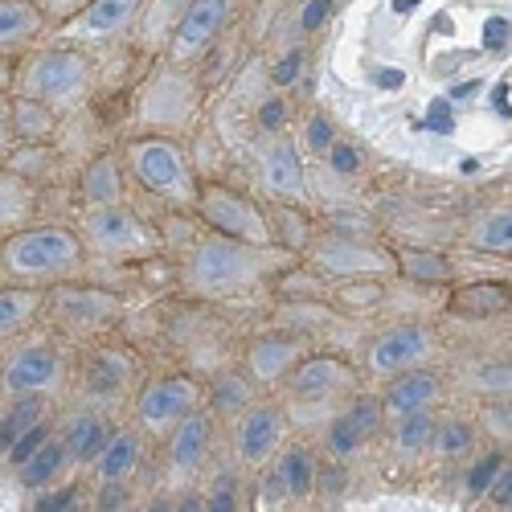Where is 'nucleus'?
Listing matches in <instances>:
<instances>
[{"label": "nucleus", "mask_w": 512, "mask_h": 512, "mask_svg": "<svg viewBox=\"0 0 512 512\" xmlns=\"http://www.w3.org/2000/svg\"><path fill=\"white\" fill-rule=\"evenodd\" d=\"M467 246L480 254H504V259H512V205L476 218L472 230H467Z\"/></svg>", "instance_id": "obj_31"}, {"label": "nucleus", "mask_w": 512, "mask_h": 512, "mask_svg": "<svg viewBox=\"0 0 512 512\" xmlns=\"http://www.w3.org/2000/svg\"><path fill=\"white\" fill-rule=\"evenodd\" d=\"M316 263L320 271L328 275H349V279H361V275H390L394 271V254L377 250V246H361V242H328L324 250H316Z\"/></svg>", "instance_id": "obj_21"}, {"label": "nucleus", "mask_w": 512, "mask_h": 512, "mask_svg": "<svg viewBox=\"0 0 512 512\" xmlns=\"http://www.w3.org/2000/svg\"><path fill=\"white\" fill-rule=\"evenodd\" d=\"M484 500H492L496 508H508V512H512V463H504L500 472H496V480H492V488L484 492Z\"/></svg>", "instance_id": "obj_45"}, {"label": "nucleus", "mask_w": 512, "mask_h": 512, "mask_svg": "<svg viewBox=\"0 0 512 512\" xmlns=\"http://www.w3.org/2000/svg\"><path fill=\"white\" fill-rule=\"evenodd\" d=\"M238 9V0H189V9L185 17L177 21L173 37H168V62H177V66H189V62H201L209 50H213V41L222 37V29L230 25Z\"/></svg>", "instance_id": "obj_10"}, {"label": "nucleus", "mask_w": 512, "mask_h": 512, "mask_svg": "<svg viewBox=\"0 0 512 512\" xmlns=\"http://www.w3.org/2000/svg\"><path fill=\"white\" fill-rule=\"evenodd\" d=\"M271 467H275V476H279V484L287 492V504L316 500V472H320V463H316V455H312L308 443L287 439L279 447V455L271 459Z\"/></svg>", "instance_id": "obj_22"}, {"label": "nucleus", "mask_w": 512, "mask_h": 512, "mask_svg": "<svg viewBox=\"0 0 512 512\" xmlns=\"http://www.w3.org/2000/svg\"><path fill=\"white\" fill-rule=\"evenodd\" d=\"M0 283H5V271H0Z\"/></svg>", "instance_id": "obj_51"}, {"label": "nucleus", "mask_w": 512, "mask_h": 512, "mask_svg": "<svg viewBox=\"0 0 512 512\" xmlns=\"http://www.w3.org/2000/svg\"><path fill=\"white\" fill-rule=\"evenodd\" d=\"M127 173H132V181L144 193H152L168 205H177V209L197 205L201 185L189 168L185 148L173 136H140V140L127 144Z\"/></svg>", "instance_id": "obj_4"}, {"label": "nucleus", "mask_w": 512, "mask_h": 512, "mask_svg": "<svg viewBox=\"0 0 512 512\" xmlns=\"http://www.w3.org/2000/svg\"><path fill=\"white\" fill-rule=\"evenodd\" d=\"M29 205H33L29 185L17 173H0V226H13V218H21Z\"/></svg>", "instance_id": "obj_37"}, {"label": "nucleus", "mask_w": 512, "mask_h": 512, "mask_svg": "<svg viewBox=\"0 0 512 512\" xmlns=\"http://www.w3.org/2000/svg\"><path fill=\"white\" fill-rule=\"evenodd\" d=\"M136 381V361L119 353V349H91L87 365H82V390H87L91 402H119Z\"/></svg>", "instance_id": "obj_17"}, {"label": "nucleus", "mask_w": 512, "mask_h": 512, "mask_svg": "<svg viewBox=\"0 0 512 512\" xmlns=\"http://www.w3.org/2000/svg\"><path fill=\"white\" fill-rule=\"evenodd\" d=\"M66 353L46 336H33V340H21L5 353L0 361V394L5 398H21V394H41L50 398L62 390L66 381Z\"/></svg>", "instance_id": "obj_7"}, {"label": "nucleus", "mask_w": 512, "mask_h": 512, "mask_svg": "<svg viewBox=\"0 0 512 512\" xmlns=\"http://www.w3.org/2000/svg\"><path fill=\"white\" fill-rule=\"evenodd\" d=\"M87 263V246H82L74 226H21L0 242V271L9 283L29 287H54Z\"/></svg>", "instance_id": "obj_2"}, {"label": "nucleus", "mask_w": 512, "mask_h": 512, "mask_svg": "<svg viewBox=\"0 0 512 512\" xmlns=\"http://www.w3.org/2000/svg\"><path fill=\"white\" fill-rule=\"evenodd\" d=\"M259 181L279 201H300L308 205V177H304V156L291 136H275L259 156Z\"/></svg>", "instance_id": "obj_14"}, {"label": "nucleus", "mask_w": 512, "mask_h": 512, "mask_svg": "<svg viewBox=\"0 0 512 512\" xmlns=\"http://www.w3.org/2000/svg\"><path fill=\"white\" fill-rule=\"evenodd\" d=\"M308 148L312 152H320V156H328L336 144H332V127H324V119H316L312 127H308Z\"/></svg>", "instance_id": "obj_49"}, {"label": "nucleus", "mask_w": 512, "mask_h": 512, "mask_svg": "<svg viewBox=\"0 0 512 512\" xmlns=\"http://www.w3.org/2000/svg\"><path fill=\"white\" fill-rule=\"evenodd\" d=\"M95 504L99 508H127L132 504V480H99V488H95Z\"/></svg>", "instance_id": "obj_42"}, {"label": "nucleus", "mask_w": 512, "mask_h": 512, "mask_svg": "<svg viewBox=\"0 0 512 512\" xmlns=\"http://www.w3.org/2000/svg\"><path fill=\"white\" fill-rule=\"evenodd\" d=\"M197 218L218 230L226 238H242V242H259V246H279L275 242V226L263 213L259 201H250L246 193L230 189V185H218V181H205L197 189Z\"/></svg>", "instance_id": "obj_6"}, {"label": "nucleus", "mask_w": 512, "mask_h": 512, "mask_svg": "<svg viewBox=\"0 0 512 512\" xmlns=\"http://www.w3.org/2000/svg\"><path fill=\"white\" fill-rule=\"evenodd\" d=\"M54 25L37 9V0H0V58H21L41 46Z\"/></svg>", "instance_id": "obj_18"}, {"label": "nucleus", "mask_w": 512, "mask_h": 512, "mask_svg": "<svg viewBox=\"0 0 512 512\" xmlns=\"http://www.w3.org/2000/svg\"><path fill=\"white\" fill-rule=\"evenodd\" d=\"M144 0H91L87 9H78L70 21L54 25V41H70V46H103V41L123 37L136 29Z\"/></svg>", "instance_id": "obj_11"}, {"label": "nucleus", "mask_w": 512, "mask_h": 512, "mask_svg": "<svg viewBox=\"0 0 512 512\" xmlns=\"http://www.w3.org/2000/svg\"><path fill=\"white\" fill-rule=\"evenodd\" d=\"M300 70H304V46H295V50H287V58L275 66V87H291L295 78H300Z\"/></svg>", "instance_id": "obj_47"}, {"label": "nucleus", "mask_w": 512, "mask_h": 512, "mask_svg": "<svg viewBox=\"0 0 512 512\" xmlns=\"http://www.w3.org/2000/svg\"><path fill=\"white\" fill-rule=\"evenodd\" d=\"M50 435H54V426H50V418H41L37 426H29V431H25V435H21V439H17V443H13L9 451H5V463L21 467V463H25V459H29V455H33L37 447H41V443H46V439H50Z\"/></svg>", "instance_id": "obj_39"}, {"label": "nucleus", "mask_w": 512, "mask_h": 512, "mask_svg": "<svg viewBox=\"0 0 512 512\" xmlns=\"http://www.w3.org/2000/svg\"><path fill=\"white\" fill-rule=\"evenodd\" d=\"M386 426H390V443H394L398 455H426L431 443H435L439 418H435V410H414V414L390 418Z\"/></svg>", "instance_id": "obj_29"}, {"label": "nucleus", "mask_w": 512, "mask_h": 512, "mask_svg": "<svg viewBox=\"0 0 512 512\" xmlns=\"http://www.w3.org/2000/svg\"><path fill=\"white\" fill-rule=\"evenodd\" d=\"M111 431H115V426L107 422V414H99L95 406H78V410H70L62 418V426L54 435L62 439V447H66L74 467H91L95 455L103 451V443L111 439Z\"/></svg>", "instance_id": "obj_20"}, {"label": "nucleus", "mask_w": 512, "mask_h": 512, "mask_svg": "<svg viewBox=\"0 0 512 512\" xmlns=\"http://www.w3.org/2000/svg\"><path fill=\"white\" fill-rule=\"evenodd\" d=\"M283 267H291L287 246H259L213 230L189 246L181 263V283L189 295H201V300H226V295L259 287L267 275H279Z\"/></svg>", "instance_id": "obj_1"}, {"label": "nucleus", "mask_w": 512, "mask_h": 512, "mask_svg": "<svg viewBox=\"0 0 512 512\" xmlns=\"http://www.w3.org/2000/svg\"><path fill=\"white\" fill-rule=\"evenodd\" d=\"M95 66L82 46L54 41V46H33L13 66V95L37 99L54 111H70L91 95Z\"/></svg>", "instance_id": "obj_3"}, {"label": "nucleus", "mask_w": 512, "mask_h": 512, "mask_svg": "<svg viewBox=\"0 0 512 512\" xmlns=\"http://www.w3.org/2000/svg\"><path fill=\"white\" fill-rule=\"evenodd\" d=\"M13 66L17 58H0V91H13Z\"/></svg>", "instance_id": "obj_50"}, {"label": "nucleus", "mask_w": 512, "mask_h": 512, "mask_svg": "<svg viewBox=\"0 0 512 512\" xmlns=\"http://www.w3.org/2000/svg\"><path fill=\"white\" fill-rule=\"evenodd\" d=\"M144 463V431L140 426H119L111 431V439L103 443V451L95 455V480H132Z\"/></svg>", "instance_id": "obj_23"}, {"label": "nucleus", "mask_w": 512, "mask_h": 512, "mask_svg": "<svg viewBox=\"0 0 512 512\" xmlns=\"http://www.w3.org/2000/svg\"><path fill=\"white\" fill-rule=\"evenodd\" d=\"M91 0H37V9L50 17V25H62V21H70L78 9H87Z\"/></svg>", "instance_id": "obj_46"}, {"label": "nucleus", "mask_w": 512, "mask_h": 512, "mask_svg": "<svg viewBox=\"0 0 512 512\" xmlns=\"http://www.w3.org/2000/svg\"><path fill=\"white\" fill-rule=\"evenodd\" d=\"M189 9V0H144V9H140V21H136V41L144 50H164L168 46V37H173L177 21L185 17Z\"/></svg>", "instance_id": "obj_28"}, {"label": "nucleus", "mask_w": 512, "mask_h": 512, "mask_svg": "<svg viewBox=\"0 0 512 512\" xmlns=\"http://www.w3.org/2000/svg\"><path fill=\"white\" fill-rule=\"evenodd\" d=\"M164 439H168V447H164L168 472H173L177 480L197 476L201 463L209 459V447H213V414H209L205 406H197V410L185 414Z\"/></svg>", "instance_id": "obj_16"}, {"label": "nucleus", "mask_w": 512, "mask_h": 512, "mask_svg": "<svg viewBox=\"0 0 512 512\" xmlns=\"http://www.w3.org/2000/svg\"><path fill=\"white\" fill-rule=\"evenodd\" d=\"M70 467H74V463H70V455H66L62 439H58V435H50L46 443H41V447H37V451L17 467V476H21V484H25V488L41 492V488L62 484Z\"/></svg>", "instance_id": "obj_27"}, {"label": "nucleus", "mask_w": 512, "mask_h": 512, "mask_svg": "<svg viewBox=\"0 0 512 512\" xmlns=\"http://www.w3.org/2000/svg\"><path fill=\"white\" fill-rule=\"evenodd\" d=\"M398 263L410 279H422V283H447L455 279V267L443 259V254H422V250H402Z\"/></svg>", "instance_id": "obj_36"}, {"label": "nucleus", "mask_w": 512, "mask_h": 512, "mask_svg": "<svg viewBox=\"0 0 512 512\" xmlns=\"http://www.w3.org/2000/svg\"><path fill=\"white\" fill-rule=\"evenodd\" d=\"M300 5H304V13H300V29H304V33L320 29V25L336 13V0H300Z\"/></svg>", "instance_id": "obj_43"}, {"label": "nucleus", "mask_w": 512, "mask_h": 512, "mask_svg": "<svg viewBox=\"0 0 512 512\" xmlns=\"http://www.w3.org/2000/svg\"><path fill=\"white\" fill-rule=\"evenodd\" d=\"M41 304H46V291L29 287V283H0V340H13L21 336L37 316Z\"/></svg>", "instance_id": "obj_25"}, {"label": "nucleus", "mask_w": 512, "mask_h": 512, "mask_svg": "<svg viewBox=\"0 0 512 512\" xmlns=\"http://www.w3.org/2000/svg\"><path fill=\"white\" fill-rule=\"evenodd\" d=\"M54 132V107L37 103V99H21L13 95V136H50Z\"/></svg>", "instance_id": "obj_33"}, {"label": "nucleus", "mask_w": 512, "mask_h": 512, "mask_svg": "<svg viewBox=\"0 0 512 512\" xmlns=\"http://www.w3.org/2000/svg\"><path fill=\"white\" fill-rule=\"evenodd\" d=\"M37 512H58V508H78V488L74 484H54V488H41L33 500Z\"/></svg>", "instance_id": "obj_41"}, {"label": "nucleus", "mask_w": 512, "mask_h": 512, "mask_svg": "<svg viewBox=\"0 0 512 512\" xmlns=\"http://www.w3.org/2000/svg\"><path fill=\"white\" fill-rule=\"evenodd\" d=\"M300 357L304 353L291 336H259L246 349V373L259 381V386H279V381H287V373L295 369Z\"/></svg>", "instance_id": "obj_24"}, {"label": "nucleus", "mask_w": 512, "mask_h": 512, "mask_svg": "<svg viewBox=\"0 0 512 512\" xmlns=\"http://www.w3.org/2000/svg\"><path fill=\"white\" fill-rule=\"evenodd\" d=\"M41 312H50L58 328L66 332H103L119 320V300L107 291H95V287H46V304Z\"/></svg>", "instance_id": "obj_13"}, {"label": "nucleus", "mask_w": 512, "mask_h": 512, "mask_svg": "<svg viewBox=\"0 0 512 512\" xmlns=\"http://www.w3.org/2000/svg\"><path fill=\"white\" fill-rule=\"evenodd\" d=\"M443 398V377L435 369H406L398 377L386 381V394H381V410H386V422L398 414H414V410H435V402Z\"/></svg>", "instance_id": "obj_19"}, {"label": "nucleus", "mask_w": 512, "mask_h": 512, "mask_svg": "<svg viewBox=\"0 0 512 512\" xmlns=\"http://www.w3.org/2000/svg\"><path fill=\"white\" fill-rule=\"evenodd\" d=\"M435 349H439V340H435L431 328H422V324H394V328H386L369 345L365 369L373 377H381V381H390V377H398L406 369L426 365L435 357Z\"/></svg>", "instance_id": "obj_12"}, {"label": "nucleus", "mask_w": 512, "mask_h": 512, "mask_svg": "<svg viewBox=\"0 0 512 512\" xmlns=\"http://www.w3.org/2000/svg\"><path fill=\"white\" fill-rule=\"evenodd\" d=\"M512 304V295L504 287H492V283H480V287H467L455 295V312L463 316H496Z\"/></svg>", "instance_id": "obj_35"}, {"label": "nucleus", "mask_w": 512, "mask_h": 512, "mask_svg": "<svg viewBox=\"0 0 512 512\" xmlns=\"http://www.w3.org/2000/svg\"><path fill=\"white\" fill-rule=\"evenodd\" d=\"M287 443V410L271 398H254L234 414V459L246 472H267L279 447Z\"/></svg>", "instance_id": "obj_9"}, {"label": "nucleus", "mask_w": 512, "mask_h": 512, "mask_svg": "<svg viewBox=\"0 0 512 512\" xmlns=\"http://www.w3.org/2000/svg\"><path fill=\"white\" fill-rule=\"evenodd\" d=\"M82 201L87 205H111L123 201V168L111 152L95 156L87 168H82Z\"/></svg>", "instance_id": "obj_30"}, {"label": "nucleus", "mask_w": 512, "mask_h": 512, "mask_svg": "<svg viewBox=\"0 0 512 512\" xmlns=\"http://www.w3.org/2000/svg\"><path fill=\"white\" fill-rule=\"evenodd\" d=\"M205 508H209V512L238 508V488H234V476H222L218 484H213V492L205 496Z\"/></svg>", "instance_id": "obj_44"}, {"label": "nucleus", "mask_w": 512, "mask_h": 512, "mask_svg": "<svg viewBox=\"0 0 512 512\" xmlns=\"http://www.w3.org/2000/svg\"><path fill=\"white\" fill-rule=\"evenodd\" d=\"M287 390L304 402H324L357 390V373L349 361L340 357H300L295 369L287 373Z\"/></svg>", "instance_id": "obj_15"}, {"label": "nucleus", "mask_w": 512, "mask_h": 512, "mask_svg": "<svg viewBox=\"0 0 512 512\" xmlns=\"http://www.w3.org/2000/svg\"><path fill=\"white\" fill-rule=\"evenodd\" d=\"M431 451L439 459H467L476 451V426L472 422H439Z\"/></svg>", "instance_id": "obj_34"}, {"label": "nucleus", "mask_w": 512, "mask_h": 512, "mask_svg": "<svg viewBox=\"0 0 512 512\" xmlns=\"http://www.w3.org/2000/svg\"><path fill=\"white\" fill-rule=\"evenodd\" d=\"M74 230H78L82 246H87V254H95V259L127 263V259H148V254H156V234L144 226L140 213L123 201L87 205V213L78 218Z\"/></svg>", "instance_id": "obj_5"}, {"label": "nucleus", "mask_w": 512, "mask_h": 512, "mask_svg": "<svg viewBox=\"0 0 512 512\" xmlns=\"http://www.w3.org/2000/svg\"><path fill=\"white\" fill-rule=\"evenodd\" d=\"M345 410L357 418V426H361L369 439L381 431V426H386V410H381V402H373V398H353Z\"/></svg>", "instance_id": "obj_40"}, {"label": "nucleus", "mask_w": 512, "mask_h": 512, "mask_svg": "<svg viewBox=\"0 0 512 512\" xmlns=\"http://www.w3.org/2000/svg\"><path fill=\"white\" fill-rule=\"evenodd\" d=\"M13 91H0V156L13 148Z\"/></svg>", "instance_id": "obj_48"}, {"label": "nucleus", "mask_w": 512, "mask_h": 512, "mask_svg": "<svg viewBox=\"0 0 512 512\" xmlns=\"http://www.w3.org/2000/svg\"><path fill=\"white\" fill-rule=\"evenodd\" d=\"M508 459L500 455V451H484L472 467H467V476H463V484H467V496L472 500H484V492L492 488V480H496V472L504 467Z\"/></svg>", "instance_id": "obj_38"}, {"label": "nucleus", "mask_w": 512, "mask_h": 512, "mask_svg": "<svg viewBox=\"0 0 512 512\" xmlns=\"http://www.w3.org/2000/svg\"><path fill=\"white\" fill-rule=\"evenodd\" d=\"M369 443V435L357 426V418L349 414V410H340V414H332L328 422H324V447H328V455L332 459H353V455H361V447Z\"/></svg>", "instance_id": "obj_32"}, {"label": "nucleus", "mask_w": 512, "mask_h": 512, "mask_svg": "<svg viewBox=\"0 0 512 512\" xmlns=\"http://www.w3.org/2000/svg\"><path fill=\"white\" fill-rule=\"evenodd\" d=\"M197 406H205V386H201V381L185 377V373H168V377L144 381L136 402H132V414H136V426L144 435L164 439Z\"/></svg>", "instance_id": "obj_8"}, {"label": "nucleus", "mask_w": 512, "mask_h": 512, "mask_svg": "<svg viewBox=\"0 0 512 512\" xmlns=\"http://www.w3.org/2000/svg\"><path fill=\"white\" fill-rule=\"evenodd\" d=\"M254 398H259V381H254L250 373H234V369H226V373H218L205 386V410L213 414V418H234V414H242Z\"/></svg>", "instance_id": "obj_26"}]
</instances>
